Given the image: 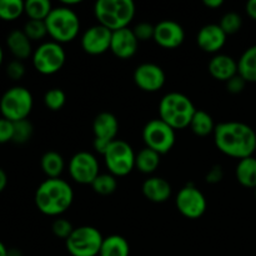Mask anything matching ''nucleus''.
<instances>
[{"instance_id":"obj_25","label":"nucleus","mask_w":256,"mask_h":256,"mask_svg":"<svg viewBox=\"0 0 256 256\" xmlns=\"http://www.w3.org/2000/svg\"><path fill=\"white\" fill-rule=\"evenodd\" d=\"M130 245L122 235H110L104 238L99 256H129Z\"/></svg>"},{"instance_id":"obj_12","label":"nucleus","mask_w":256,"mask_h":256,"mask_svg":"<svg viewBox=\"0 0 256 256\" xmlns=\"http://www.w3.org/2000/svg\"><path fill=\"white\" fill-rule=\"evenodd\" d=\"M69 174L78 184L92 185L100 174L96 156L89 152H79L74 154L69 162Z\"/></svg>"},{"instance_id":"obj_15","label":"nucleus","mask_w":256,"mask_h":256,"mask_svg":"<svg viewBox=\"0 0 256 256\" xmlns=\"http://www.w3.org/2000/svg\"><path fill=\"white\" fill-rule=\"evenodd\" d=\"M185 40L184 28L175 20H162L155 25L154 42L164 49L179 48Z\"/></svg>"},{"instance_id":"obj_13","label":"nucleus","mask_w":256,"mask_h":256,"mask_svg":"<svg viewBox=\"0 0 256 256\" xmlns=\"http://www.w3.org/2000/svg\"><path fill=\"white\" fill-rule=\"evenodd\" d=\"M132 79L140 90L146 92H155L165 85L166 75L159 65L154 62H144L134 70Z\"/></svg>"},{"instance_id":"obj_30","label":"nucleus","mask_w":256,"mask_h":256,"mask_svg":"<svg viewBox=\"0 0 256 256\" xmlns=\"http://www.w3.org/2000/svg\"><path fill=\"white\" fill-rule=\"evenodd\" d=\"M92 188L96 194L102 195V196L114 194L118 189L116 176L112 175L110 172H108V174H99L96 179L92 182Z\"/></svg>"},{"instance_id":"obj_4","label":"nucleus","mask_w":256,"mask_h":256,"mask_svg":"<svg viewBox=\"0 0 256 256\" xmlns=\"http://www.w3.org/2000/svg\"><path fill=\"white\" fill-rule=\"evenodd\" d=\"M136 12L132 0H98L94 5V15L100 25L112 32L129 28Z\"/></svg>"},{"instance_id":"obj_21","label":"nucleus","mask_w":256,"mask_h":256,"mask_svg":"<svg viewBox=\"0 0 256 256\" xmlns=\"http://www.w3.org/2000/svg\"><path fill=\"white\" fill-rule=\"evenodd\" d=\"M6 46L16 60H25L32 55V42L22 30L15 29L6 36Z\"/></svg>"},{"instance_id":"obj_40","label":"nucleus","mask_w":256,"mask_h":256,"mask_svg":"<svg viewBox=\"0 0 256 256\" xmlns=\"http://www.w3.org/2000/svg\"><path fill=\"white\" fill-rule=\"evenodd\" d=\"M206 182L209 184H218V182H222L224 179V170L220 165H214L212 169L208 172L206 176H205Z\"/></svg>"},{"instance_id":"obj_11","label":"nucleus","mask_w":256,"mask_h":256,"mask_svg":"<svg viewBox=\"0 0 256 256\" xmlns=\"http://www.w3.org/2000/svg\"><path fill=\"white\" fill-rule=\"evenodd\" d=\"M178 210L188 219H199L206 212V198L192 184L185 185L179 190L175 199Z\"/></svg>"},{"instance_id":"obj_2","label":"nucleus","mask_w":256,"mask_h":256,"mask_svg":"<svg viewBox=\"0 0 256 256\" xmlns=\"http://www.w3.org/2000/svg\"><path fill=\"white\" fill-rule=\"evenodd\" d=\"M34 200L40 212L48 216H60L72 206L74 192L72 185L62 178L46 179L38 186Z\"/></svg>"},{"instance_id":"obj_10","label":"nucleus","mask_w":256,"mask_h":256,"mask_svg":"<svg viewBox=\"0 0 256 256\" xmlns=\"http://www.w3.org/2000/svg\"><path fill=\"white\" fill-rule=\"evenodd\" d=\"M175 130L162 122V119H152L142 129V140L145 146L154 150L158 154H168L175 145Z\"/></svg>"},{"instance_id":"obj_3","label":"nucleus","mask_w":256,"mask_h":256,"mask_svg":"<svg viewBox=\"0 0 256 256\" xmlns=\"http://www.w3.org/2000/svg\"><path fill=\"white\" fill-rule=\"evenodd\" d=\"M196 108L189 96L182 92H168L159 102V116L174 130L190 126Z\"/></svg>"},{"instance_id":"obj_27","label":"nucleus","mask_w":256,"mask_h":256,"mask_svg":"<svg viewBox=\"0 0 256 256\" xmlns=\"http://www.w3.org/2000/svg\"><path fill=\"white\" fill-rule=\"evenodd\" d=\"M216 125L214 124L212 116L205 110H198L192 116L190 122V129L196 136H208L210 134H214Z\"/></svg>"},{"instance_id":"obj_43","label":"nucleus","mask_w":256,"mask_h":256,"mask_svg":"<svg viewBox=\"0 0 256 256\" xmlns=\"http://www.w3.org/2000/svg\"><path fill=\"white\" fill-rule=\"evenodd\" d=\"M6 185H8V175L6 172L0 168V192H4Z\"/></svg>"},{"instance_id":"obj_38","label":"nucleus","mask_w":256,"mask_h":256,"mask_svg":"<svg viewBox=\"0 0 256 256\" xmlns=\"http://www.w3.org/2000/svg\"><path fill=\"white\" fill-rule=\"evenodd\" d=\"M6 75L12 80H20L25 75V65L20 60H12L6 66Z\"/></svg>"},{"instance_id":"obj_29","label":"nucleus","mask_w":256,"mask_h":256,"mask_svg":"<svg viewBox=\"0 0 256 256\" xmlns=\"http://www.w3.org/2000/svg\"><path fill=\"white\" fill-rule=\"evenodd\" d=\"M25 2L22 0H0V19L12 22L24 14Z\"/></svg>"},{"instance_id":"obj_31","label":"nucleus","mask_w":256,"mask_h":256,"mask_svg":"<svg viewBox=\"0 0 256 256\" xmlns=\"http://www.w3.org/2000/svg\"><path fill=\"white\" fill-rule=\"evenodd\" d=\"M34 132V126L28 119L20 120V122H14V134H12V142L18 145L26 144L32 136Z\"/></svg>"},{"instance_id":"obj_20","label":"nucleus","mask_w":256,"mask_h":256,"mask_svg":"<svg viewBox=\"0 0 256 256\" xmlns=\"http://www.w3.org/2000/svg\"><path fill=\"white\" fill-rule=\"evenodd\" d=\"M142 192L148 200L162 204L172 196V185L164 178L150 176L142 182Z\"/></svg>"},{"instance_id":"obj_1","label":"nucleus","mask_w":256,"mask_h":256,"mask_svg":"<svg viewBox=\"0 0 256 256\" xmlns=\"http://www.w3.org/2000/svg\"><path fill=\"white\" fill-rule=\"evenodd\" d=\"M214 142L222 154L234 159L252 156L256 150V132L242 122H225L216 125Z\"/></svg>"},{"instance_id":"obj_41","label":"nucleus","mask_w":256,"mask_h":256,"mask_svg":"<svg viewBox=\"0 0 256 256\" xmlns=\"http://www.w3.org/2000/svg\"><path fill=\"white\" fill-rule=\"evenodd\" d=\"M246 14L249 15V18H252V20H256V0H249L246 2Z\"/></svg>"},{"instance_id":"obj_34","label":"nucleus","mask_w":256,"mask_h":256,"mask_svg":"<svg viewBox=\"0 0 256 256\" xmlns=\"http://www.w3.org/2000/svg\"><path fill=\"white\" fill-rule=\"evenodd\" d=\"M22 32L29 38L30 42H38V40L44 39L48 35L46 24L42 20H28Z\"/></svg>"},{"instance_id":"obj_16","label":"nucleus","mask_w":256,"mask_h":256,"mask_svg":"<svg viewBox=\"0 0 256 256\" xmlns=\"http://www.w3.org/2000/svg\"><path fill=\"white\" fill-rule=\"evenodd\" d=\"M139 48V40L130 28H124L112 32L110 52L119 59H130Z\"/></svg>"},{"instance_id":"obj_36","label":"nucleus","mask_w":256,"mask_h":256,"mask_svg":"<svg viewBox=\"0 0 256 256\" xmlns=\"http://www.w3.org/2000/svg\"><path fill=\"white\" fill-rule=\"evenodd\" d=\"M136 39L140 42H148V40H154V32H155V25L150 24V22H142L135 25L132 29Z\"/></svg>"},{"instance_id":"obj_46","label":"nucleus","mask_w":256,"mask_h":256,"mask_svg":"<svg viewBox=\"0 0 256 256\" xmlns=\"http://www.w3.org/2000/svg\"><path fill=\"white\" fill-rule=\"evenodd\" d=\"M2 59H4V52H2V48L0 46V66L2 64Z\"/></svg>"},{"instance_id":"obj_26","label":"nucleus","mask_w":256,"mask_h":256,"mask_svg":"<svg viewBox=\"0 0 256 256\" xmlns=\"http://www.w3.org/2000/svg\"><path fill=\"white\" fill-rule=\"evenodd\" d=\"M160 156L154 150L149 148H142L135 156V168L142 174L150 175L158 170L160 165Z\"/></svg>"},{"instance_id":"obj_35","label":"nucleus","mask_w":256,"mask_h":256,"mask_svg":"<svg viewBox=\"0 0 256 256\" xmlns=\"http://www.w3.org/2000/svg\"><path fill=\"white\" fill-rule=\"evenodd\" d=\"M74 229L75 228H72V222L69 220L64 219V218H58L56 220H54V222L52 225V234L56 238H60V239L64 240H66L72 235Z\"/></svg>"},{"instance_id":"obj_33","label":"nucleus","mask_w":256,"mask_h":256,"mask_svg":"<svg viewBox=\"0 0 256 256\" xmlns=\"http://www.w3.org/2000/svg\"><path fill=\"white\" fill-rule=\"evenodd\" d=\"M220 28L226 35H234L240 32L242 26V15L235 12H229L222 15V20L219 22Z\"/></svg>"},{"instance_id":"obj_44","label":"nucleus","mask_w":256,"mask_h":256,"mask_svg":"<svg viewBox=\"0 0 256 256\" xmlns=\"http://www.w3.org/2000/svg\"><path fill=\"white\" fill-rule=\"evenodd\" d=\"M8 256H22L19 249H8Z\"/></svg>"},{"instance_id":"obj_45","label":"nucleus","mask_w":256,"mask_h":256,"mask_svg":"<svg viewBox=\"0 0 256 256\" xmlns=\"http://www.w3.org/2000/svg\"><path fill=\"white\" fill-rule=\"evenodd\" d=\"M0 256H8V249L2 242H0Z\"/></svg>"},{"instance_id":"obj_17","label":"nucleus","mask_w":256,"mask_h":256,"mask_svg":"<svg viewBox=\"0 0 256 256\" xmlns=\"http://www.w3.org/2000/svg\"><path fill=\"white\" fill-rule=\"evenodd\" d=\"M228 35L222 32L219 24L204 25L196 35V42L202 52L208 54H218L224 48Z\"/></svg>"},{"instance_id":"obj_28","label":"nucleus","mask_w":256,"mask_h":256,"mask_svg":"<svg viewBox=\"0 0 256 256\" xmlns=\"http://www.w3.org/2000/svg\"><path fill=\"white\" fill-rule=\"evenodd\" d=\"M52 10L49 0H28L24 5V12L29 20H42L45 22Z\"/></svg>"},{"instance_id":"obj_9","label":"nucleus","mask_w":256,"mask_h":256,"mask_svg":"<svg viewBox=\"0 0 256 256\" xmlns=\"http://www.w3.org/2000/svg\"><path fill=\"white\" fill-rule=\"evenodd\" d=\"M35 70L42 75H52L62 69L66 54L62 44L56 42H45L34 50L32 55Z\"/></svg>"},{"instance_id":"obj_5","label":"nucleus","mask_w":256,"mask_h":256,"mask_svg":"<svg viewBox=\"0 0 256 256\" xmlns=\"http://www.w3.org/2000/svg\"><path fill=\"white\" fill-rule=\"evenodd\" d=\"M48 35L59 44L70 42L78 36L80 32V19L72 8L60 6L52 8L49 16L45 19Z\"/></svg>"},{"instance_id":"obj_42","label":"nucleus","mask_w":256,"mask_h":256,"mask_svg":"<svg viewBox=\"0 0 256 256\" xmlns=\"http://www.w3.org/2000/svg\"><path fill=\"white\" fill-rule=\"evenodd\" d=\"M224 2L222 0H204V5L210 9H218V8L222 6Z\"/></svg>"},{"instance_id":"obj_6","label":"nucleus","mask_w":256,"mask_h":256,"mask_svg":"<svg viewBox=\"0 0 256 256\" xmlns=\"http://www.w3.org/2000/svg\"><path fill=\"white\" fill-rule=\"evenodd\" d=\"M34 100L26 88L12 86L0 98V112L2 116L10 122H20L28 119L32 110Z\"/></svg>"},{"instance_id":"obj_19","label":"nucleus","mask_w":256,"mask_h":256,"mask_svg":"<svg viewBox=\"0 0 256 256\" xmlns=\"http://www.w3.org/2000/svg\"><path fill=\"white\" fill-rule=\"evenodd\" d=\"M208 70L214 79L226 82L238 74V62L226 54H215L210 59Z\"/></svg>"},{"instance_id":"obj_14","label":"nucleus","mask_w":256,"mask_h":256,"mask_svg":"<svg viewBox=\"0 0 256 256\" xmlns=\"http://www.w3.org/2000/svg\"><path fill=\"white\" fill-rule=\"evenodd\" d=\"M112 32L96 24L88 28L82 35V48L89 55H102L110 50Z\"/></svg>"},{"instance_id":"obj_47","label":"nucleus","mask_w":256,"mask_h":256,"mask_svg":"<svg viewBox=\"0 0 256 256\" xmlns=\"http://www.w3.org/2000/svg\"><path fill=\"white\" fill-rule=\"evenodd\" d=\"M255 198H256V189H255Z\"/></svg>"},{"instance_id":"obj_7","label":"nucleus","mask_w":256,"mask_h":256,"mask_svg":"<svg viewBox=\"0 0 256 256\" xmlns=\"http://www.w3.org/2000/svg\"><path fill=\"white\" fill-rule=\"evenodd\" d=\"M134 149L125 140L116 139L110 142L109 148L102 155L105 166L112 175L116 178H122L129 175L135 168Z\"/></svg>"},{"instance_id":"obj_8","label":"nucleus","mask_w":256,"mask_h":256,"mask_svg":"<svg viewBox=\"0 0 256 256\" xmlns=\"http://www.w3.org/2000/svg\"><path fill=\"white\" fill-rule=\"evenodd\" d=\"M102 232L94 226L75 228L65 240V246L72 256H98L102 244Z\"/></svg>"},{"instance_id":"obj_22","label":"nucleus","mask_w":256,"mask_h":256,"mask_svg":"<svg viewBox=\"0 0 256 256\" xmlns=\"http://www.w3.org/2000/svg\"><path fill=\"white\" fill-rule=\"evenodd\" d=\"M235 175L242 186L256 189V158L249 156L239 160L235 169Z\"/></svg>"},{"instance_id":"obj_39","label":"nucleus","mask_w":256,"mask_h":256,"mask_svg":"<svg viewBox=\"0 0 256 256\" xmlns=\"http://www.w3.org/2000/svg\"><path fill=\"white\" fill-rule=\"evenodd\" d=\"M246 84L248 82H245L239 74H236L235 76H232V79H229L226 82H225L228 92H229L230 94H234V95L242 94V92H244Z\"/></svg>"},{"instance_id":"obj_23","label":"nucleus","mask_w":256,"mask_h":256,"mask_svg":"<svg viewBox=\"0 0 256 256\" xmlns=\"http://www.w3.org/2000/svg\"><path fill=\"white\" fill-rule=\"evenodd\" d=\"M238 74L246 82H256V45L248 48L238 60Z\"/></svg>"},{"instance_id":"obj_37","label":"nucleus","mask_w":256,"mask_h":256,"mask_svg":"<svg viewBox=\"0 0 256 256\" xmlns=\"http://www.w3.org/2000/svg\"><path fill=\"white\" fill-rule=\"evenodd\" d=\"M14 134V122L5 118H0V144L12 142Z\"/></svg>"},{"instance_id":"obj_24","label":"nucleus","mask_w":256,"mask_h":256,"mask_svg":"<svg viewBox=\"0 0 256 256\" xmlns=\"http://www.w3.org/2000/svg\"><path fill=\"white\" fill-rule=\"evenodd\" d=\"M40 166H42V172L46 175L48 179H58L65 169L64 158L58 152L50 150L42 156Z\"/></svg>"},{"instance_id":"obj_18","label":"nucleus","mask_w":256,"mask_h":256,"mask_svg":"<svg viewBox=\"0 0 256 256\" xmlns=\"http://www.w3.org/2000/svg\"><path fill=\"white\" fill-rule=\"evenodd\" d=\"M92 132H94V139L112 142L116 140L119 122L114 114L109 112H102L95 116L92 122Z\"/></svg>"},{"instance_id":"obj_32","label":"nucleus","mask_w":256,"mask_h":256,"mask_svg":"<svg viewBox=\"0 0 256 256\" xmlns=\"http://www.w3.org/2000/svg\"><path fill=\"white\" fill-rule=\"evenodd\" d=\"M66 102V95L60 88H52L44 95V104L52 112H59Z\"/></svg>"}]
</instances>
